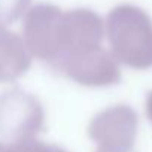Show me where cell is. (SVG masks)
<instances>
[{
	"label": "cell",
	"instance_id": "cell-1",
	"mask_svg": "<svg viewBox=\"0 0 152 152\" xmlns=\"http://www.w3.org/2000/svg\"><path fill=\"white\" fill-rule=\"evenodd\" d=\"M110 52L118 63L136 70L152 67V24L130 6H118L110 11L104 23Z\"/></svg>",
	"mask_w": 152,
	"mask_h": 152
},
{
	"label": "cell",
	"instance_id": "cell-2",
	"mask_svg": "<svg viewBox=\"0 0 152 152\" xmlns=\"http://www.w3.org/2000/svg\"><path fill=\"white\" fill-rule=\"evenodd\" d=\"M104 23L102 18L84 8L63 11L57 20L54 34V54L49 66L54 69L63 60L102 46Z\"/></svg>",
	"mask_w": 152,
	"mask_h": 152
},
{
	"label": "cell",
	"instance_id": "cell-3",
	"mask_svg": "<svg viewBox=\"0 0 152 152\" xmlns=\"http://www.w3.org/2000/svg\"><path fill=\"white\" fill-rule=\"evenodd\" d=\"M45 113L37 97L23 90H11L0 96V137L15 143L33 140L42 131Z\"/></svg>",
	"mask_w": 152,
	"mask_h": 152
},
{
	"label": "cell",
	"instance_id": "cell-4",
	"mask_svg": "<svg viewBox=\"0 0 152 152\" xmlns=\"http://www.w3.org/2000/svg\"><path fill=\"white\" fill-rule=\"evenodd\" d=\"M139 131V118L127 104L99 112L88 125L90 137L104 152H133Z\"/></svg>",
	"mask_w": 152,
	"mask_h": 152
},
{
	"label": "cell",
	"instance_id": "cell-5",
	"mask_svg": "<svg viewBox=\"0 0 152 152\" xmlns=\"http://www.w3.org/2000/svg\"><path fill=\"white\" fill-rule=\"evenodd\" d=\"M54 70L84 87H109L121 79L119 63L103 45L63 60Z\"/></svg>",
	"mask_w": 152,
	"mask_h": 152
},
{
	"label": "cell",
	"instance_id": "cell-6",
	"mask_svg": "<svg viewBox=\"0 0 152 152\" xmlns=\"http://www.w3.org/2000/svg\"><path fill=\"white\" fill-rule=\"evenodd\" d=\"M61 8L51 3L31 6L24 15L23 39L31 54L45 63H51L54 54V34Z\"/></svg>",
	"mask_w": 152,
	"mask_h": 152
},
{
	"label": "cell",
	"instance_id": "cell-7",
	"mask_svg": "<svg viewBox=\"0 0 152 152\" xmlns=\"http://www.w3.org/2000/svg\"><path fill=\"white\" fill-rule=\"evenodd\" d=\"M31 58L23 36L0 24V84L21 78L30 69Z\"/></svg>",
	"mask_w": 152,
	"mask_h": 152
},
{
	"label": "cell",
	"instance_id": "cell-8",
	"mask_svg": "<svg viewBox=\"0 0 152 152\" xmlns=\"http://www.w3.org/2000/svg\"><path fill=\"white\" fill-rule=\"evenodd\" d=\"M0 152H67L63 148L52 145V143H45L40 140H26V142H0Z\"/></svg>",
	"mask_w": 152,
	"mask_h": 152
},
{
	"label": "cell",
	"instance_id": "cell-9",
	"mask_svg": "<svg viewBox=\"0 0 152 152\" xmlns=\"http://www.w3.org/2000/svg\"><path fill=\"white\" fill-rule=\"evenodd\" d=\"M31 0H0V24L8 26L27 14Z\"/></svg>",
	"mask_w": 152,
	"mask_h": 152
},
{
	"label": "cell",
	"instance_id": "cell-10",
	"mask_svg": "<svg viewBox=\"0 0 152 152\" xmlns=\"http://www.w3.org/2000/svg\"><path fill=\"white\" fill-rule=\"evenodd\" d=\"M145 110H146V116L149 118V121L152 122V91L148 94L146 102H145Z\"/></svg>",
	"mask_w": 152,
	"mask_h": 152
},
{
	"label": "cell",
	"instance_id": "cell-11",
	"mask_svg": "<svg viewBox=\"0 0 152 152\" xmlns=\"http://www.w3.org/2000/svg\"><path fill=\"white\" fill-rule=\"evenodd\" d=\"M96 152H104V151H100V149H97V151H96Z\"/></svg>",
	"mask_w": 152,
	"mask_h": 152
}]
</instances>
